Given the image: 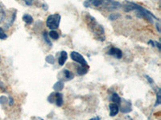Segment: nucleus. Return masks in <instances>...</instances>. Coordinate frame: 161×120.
Here are the masks:
<instances>
[{
    "mask_svg": "<svg viewBox=\"0 0 161 120\" xmlns=\"http://www.w3.org/2000/svg\"><path fill=\"white\" fill-rule=\"evenodd\" d=\"M85 19H86L87 25L89 26V28L90 29L91 31H93L94 34L98 35V38H100L99 40L104 41L105 38L102 37V35L104 34V28H103V26L97 22L96 19L91 15H87Z\"/></svg>",
    "mask_w": 161,
    "mask_h": 120,
    "instance_id": "1",
    "label": "nucleus"
},
{
    "mask_svg": "<svg viewBox=\"0 0 161 120\" xmlns=\"http://www.w3.org/2000/svg\"><path fill=\"white\" fill-rule=\"evenodd\" d=\"M131 2V6H132L133 10H136L137 11V16H138V17L145 18V19H147V21H149L150 22H151V23H153V18H155V19L159 21V19H158L151 11H149L148 10H147L146 8H144L143 6H141L140 5L135 3V2Z\"/></svg>",
    "mask_w": 161,
    "mask_h": 120,
    "instance_id": "2",
    "label": "nucleus"
},
{
    "mask_svg": "<svg viewBox=\"0 0 161 120\" xmlns=\"http://www.w3.org/2000/svg\"><path fill=\"white\" fill-rule=\"evenodd\" d=\"M60 22V15L59 14H51L48 17L46 21V25L51 30H54L55 29L59 27Z\"/></svg>",
    "mask_w": 161,
    "mask_h": 120,
    "instance_id": "3",
    "label": "nucleus"
},
{
    "mask_svg": "<svg viewBox=\"0 0 161 120\" xmlns=\"http://www.w3.org/2000/svg\"><path fill=\"white\" fill-rule=\"evenodd\" d=\"M70 57L74 62H77V63H80L81 66H88V63H87L86 60L85 59L84 57H83L80 53H78V52L72 51L70 53Z\"/></svg>",
    "mask_w": 161,
    "mask_h": 120,
    "instance_id": "4",
    "label": "nucleus"
},
{
    "mask_svg": "<svg viewBox=\"0 0 161 120\" xmlns=\"http://www.w3.org/2000/svg\"><path fill=\"white\" fill-rule=\"evenodd\" d=\"M102 5H105V7L110 10H116L121 6V3L116 1H107L103 2Z\"/></svg>",
    "mask_w": 161,
    "mask_h": 120,
    "instance_id": "5",
    "label": "nucleus"
},
{
    "mask_svg": "<svg viewBox=\"0 0 161 120\" xmlns=\"http://www.w3.org/2000/svg\"><path fill=\"white\" fill-rule=\"evenodd\" d=\"M108 54L114 56L115 58L120 59L123 57V51L117 47H111L108 51Z\"/></svg>",
    "mask_w": 161,
    "mask_h": 120,
    "instance_id": "6",
    "label": "nucleus"
},
{
    "mask_svg": "<svg viewBox=\"0 0 161 120\" xmlns=\"http://www.w3.org/2000/svg\"><path fill=\"white\" fill-rule=\"evenodd\" d=\"M109 107H110V115L111 117H114L116 114H119V105H117L115 103H111L109 105Z\"/></svg>",
    "mask_w": 161,
    "mask_h": 120,
    "instance_id": "7",
    "label": "nucleus"
},
{
    "mask_svg": "<svg viewBox=\"0 0 161 120\" xmlns=\"http://www.w3.org/2000/svg\"><path fill=\"white\" fill-rule=\"evenodd\" d=\"M55 96H56L55 97V102H56V106H62L63 102H64V101H63V94L60 93V92H56V93H55Z\"/></svg>",
    "mask_w": 161,
    "mask_h": 120,
    "instance_id": "8",
    "label": "nucleus"
},
{
    "mask_svg": "<svg viewBox=\"0 0 161 120\" xmlns=\"http://www.w3.org/2000/svg\"><path fill=\"white\" fill-rule=\"evenodd\" d=\"M67 58H68V54H67V52L64 51V50H62V51L60 52V57H59V58H58L59 65H60V66H63V65L64 64V62H66Z\"/></svg>",
    "mask_w": 161,
    "mask_h": 120,
    "instance_id": "9",
    "label": "nucleus"
},
{
    "mask_svg": "<svg viewBox=\"0 0 161 120\" xmlns=\"http://www.w3.org/2000/svg\"><path fill=\"white\" fill-rule=\"evenodd\" d=\"M111 100L114 103L117 104V105L118 104H121V102H122V99H121V98L117 93H113V94L111 97Z\"/></svg>",
    "mask_w": 161,
    "mask_h": 120,
    "instance_id": "10",
    "label": "nucleus"
},
{
    "mask_svg": "<svg viewBox=\"0 0 161 120\" xmlns=\"http://www.w3.org/2000/svg\"><path fill=\"white\" fill-rule=\"evenodd\" d=\"M88 72V66H80L77 67L76 69V73L78 75H84Z\"/></svg>",
    "mask_w": 161,
    "mask_h": 120,
    "instance_id": "11",
    "label": "nucleus"
},
{
    "mask_svg": "<svg viewBox=\"0 0 161 120\" xmlns=\"http://www.w3.org/2000/svg\"><path fill=\"white\" fill-rule=\"evenodd\" d=\"M23 20H24V22H26V24L31 25L32 23V22H33V18H32V16L30 15V14H24L23 15Z\"/></svg>",
    "mask_w": 161,
    "mask_h": 120,
    "instance_id": "12",
    "label": "nucleus"
},
{
    "mask_svg": "<svg viewBox=\"0 0 161 120\" xmlns=\"http://www.w3.org/2000/svg\"><path fill=\"white\" fill-rule=\"evenodd\" d=\"M64 82L62 81H58L55 83V85L53 86V90H56V91H60V90H62L63 88H64Z\"/></svg>",
    "mask_w": 161,
    "mask_h": 120,
    "instance_id": "13",
    "label": "nucleus"
},
{
    "mask_svg": "<svg viewBox=\"0 0 161 120\" xmlns=\"http://www.w3.org/2000/svg\"><path fill=\"white\" fill-rule=\"evenodd\" d=\"M157 93H156V102H155V106H157L158 105H159V104L161 103V90L160 88H157Z\"/></svg>",
    "mask_w": 161,
    "mask_h": 120,
    "instance_id": "14",
    "label": "nucleus"
},
{
    "mask_svg": "<svg viewBox=\"0 0 161 120\" xmlns=\"http://www.w3.org/2000/svg\"><path fill=\"white\" fill-rule=\"evenodd\" d=\"M63 71H64V74L67 79H72L73 77H74V74H72V72H71L70 70H67V69H64Z\"/></svg>",
    "mask_w": 161,
    "mask_h": 120,
    "instance_id": "15",
    "label": "nucleus"
},
{
    "mask_svg": "<svg viewBox=\"0 0 161 120\" xmlns=\"http://www.w3.org/2000/svg\"><path fill=\"white\" fill-rule=\"evenodd\" d=\"M48 36H49L51 38H52V39L56 40L58 39L59 34L58 32L56 31V30H51V31L48 33Z\"/></svg>",
    "mask_w": 161,
    "mask_h": 120,
    "instance_id": "16",
    "label": "nucleus"
},
{
    "mask_svg": "<svg viewBox=\"0 0 161 120\" xmlns=\"http://www.w3.org/2000/svg\"><path fill=\"white\" fill-rule=\"evenodd\" d=\"M103 2H104V1H102V0H93V1H89L90 5L92 4V5H94V6H96V7L102 6L103 4Z\"/></svg>",
    "mask_w": 161,
    "mask_h": 120,
    "instance_id": "17",
    "label": "nucleus"
},
{
    "mask_svg": "<svg viewBox=\"0 0 161 120\" xmlns=\"http://www.w3.org/2000/svg\"><path fill=\"white\" fill-rule=\"evenodd\" d=\"M43 37H44L45 42H46V43H48V45H49V46H52V42H51V40L49 39V38H48V32L44 31V33H43Z\"/></svg>",
    "mask_w": 161,
    "mask_h": 120,
    "instance_id": "18",
    "label": "nucleus"
},
{
    "mask_svg": "<svg viewBox=\"0 0 161 120\" xmlns=\"http://www.w3.org/2000/svg\"><path fill=\"white\" fill-rule=\"evenodd\" d=\"M45 61H46V62L49 64H54L55 63L54 56L52 55V54H49V55L46 56V58H45Z\"/></svg>",
    "mask_w": 161,
    "mask_h": 120,
    "instance_id": "19",
    "label": "nucleus"
},
{
    "mask_svg": "<svg viewBox=\"0 0 161 120\" xmlns=\"http://www.w3.org/2000/svg\"><path fill=\"white\" fill-rule=\"evenodd\" d=\"M120 18V14L119 13H113V14H111L109 15V19L111 20V21H114V20H116V19H119Z\"/></svg>",
    "mask_w": 161,
    "mask_h": 120,
    "instance_id": "20",
    "label": "nucleus"
},
{
    "mask_svg": "<svg viewBox=\"0 0 161 120\" xmlns=\"http://www.w3.org/2000/svg\"><path fill=\"white\" fill-rule=\"evenodd\" d=\"M4 18H5V11H4L3 8L0 5V23L3 21Z\"/></svg>",
    "mask_w": 161,
    "mask_h": 120,
    "instance_id": "21",
    "label": "nucleus"
},
{
    "mask_svg": "<svg viewBox=\"0 0 161 120\" xmlns=\"http://www.w3.org/2000/svg\"><path fill=\"white\" fill-rule=\"evenodd\" d=\"M7 38V35L4 33L2 28L0 27V39H5Z\"/></svg>",
    "mask_w": 161,
    "mask_h": 120,
    "instance_id": "22",
    "label": "nucleus"
},
{
    "mask_svg": "<svg viewBox=\"0 0 161 120\" xmlns=\"http://www.w3.org/2000/svg\"><path fill=\"white\" fill-rule=\"evenodd\" d=\"M7 102V98L6 97H4V96H2L1 98H0V103H6Z\"/></svg>",
    "mask_w": 161,
    "mask_h": 120,
    "instance_id": "23",
    "label": "nucleus"
},
{
    "mask_svg": "<svg viewBox=\"0 0 161 120\" xmlns=\"http://www.w3.org/2000/svg\"><path fill=\"white\" fill-rule=\"evenodd\" d=\"M146 78H147V80L149 82V83H151V84L154 83V80H153L152 78H151V77H150V76L146 75Z\"/></svg>",
    "mask_w": 161,
    "mask_h": 120,
    "instance_id": "24",
    "label": "nucleus"
},
{
    "mask_svg": "<svg viewBox=\"0 0 161 120\" xmlns=\"http://www.w3.org/2000/svg\"><path fill=\"white\" fill-rule=\"evenodd\" d=\"M155 46H157L158 49H159V50H161V44L159 43V42H156V41H155Z\"/></svg>",
    "mask_w": 161,
    "mask_h": 120,
    "instance_id": "25",
    "label": "nucleus"
},
{
    "mask_svg": "<svg viewBox=\"0 0 161 120\" xmlns=\"http://www.w3.org/2000/svg\"><path fill=\"white\" fill-rule=\"evenodd\" d=\"M25 3H26V5H28V6H31V5H32L33 2H32V0H26V1H25Z\"/></svg>",
    "mask_w": 161,
    "mask_h": 120,
    "instance_id": "26",
    "label": "nucleus"
},
{
    "mask_svg": "<svg viewBox=\"0 0 161 120\" xmlns=\"http://www.w3.org/2000/svg\"><path fill=\"white\" fill-rule=\"evenodd\" d=\"M84 6L85 7H90V3H89V1H85L84 2Z\"/></svg>",
    "mask_w": 161,
    "mask_h": 120,
    "instance_id": "27",
    "label": "nucleus"
},
{
    "mask_svg": "<svg viewBox=\"0 0 161 120\" xmlns=\"http://www.w3.org/2000/svg\"><path fill=\"white\" fill-rule=\"evenodd\" d=\"M13 103H14V99L12 98V97H9V104L11 106V105H13Z\"/></svg>",
    "mask_w": 161,
    "mask_h": 120,
    "instance_id": "28",
    "label": "nucleus"
},
{
    "mask_svg": "<svg viewBox=\"0 0 161 120\" xmlns=\"http://www.w3.org/2000/svg\"><path fill=\"white\" fill-rule=\"evenodd\" d=\"M32 120H44V119L41 118H40V117H34V118H32Z\"/></svg>",
    "mask_w": 161,
    "mask_h": 120,
    "instance_id": "29",
    "label": "nucleus"
},
{
    "mask_svg": "<svg viewBox=\"0 0 161 120\" xmlns=\"http://www.w3.org/2000/svg\"><path fill=\"white\" fill-rule=\"evenodd\" d=\"M155 26H156V29H157V30H158V31L160 32V29H159V22H158V23H156V25H155Z\"/></svg>",
    "mask_w": 161,
    "mask_h": 120,
    "instance_id": "30",
    "label": "nucleus"
},
{
    "mask_svg": "<svg viewBox=\"0 0 161 120\" xmlns=\"http://www.w3.org/2000/svg\"><path fill=\"white\" fill-rule=\"evenodd\" d=\"M100 119H101L100 117H95V118H90V119H89V120H100Z\"/></svg>",
    "mask_w": 161,
    "mask_h": 120,
    "instance_id": "31",
    "label": "nucleus"
},
{
    "mask_svg": "<svg viewBox=\"0 0 161 120\" xmlns=\"http://www.w3.org/2000/svg\"><path fill=\"white\" fill-rule=\"evenodd\" d=\"M43 6H45V5H44V3L43 4ZM44 10H48V8H46V7H44Z\"/></svg>",
    "mask_w": 161,
    "mask_h": 120,
    "instance_id": "32",
    "label": "nucleus"
},
{
    "mask_svg": "<svg viewBox=\"0 0 161 120\" xmlns=\"http://www.w3.org/2000/svg\"><path fill=\"white\" fill-rule=\"evenodd\" d=\"M129 120H133L132 118H129Z\"/></svg>",
    "mask_w": 161,
    "mask_h": 120,
    "instance_id": "33",
    "label": "nucleus"
}]
</instances>
